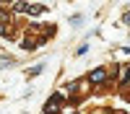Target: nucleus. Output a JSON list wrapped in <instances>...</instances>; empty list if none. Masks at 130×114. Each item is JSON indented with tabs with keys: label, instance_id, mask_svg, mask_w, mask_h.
Returning <instances> with one entry per match:
<instances>
[{
	"label": "nucleus",
	"instance_id": "f257e3e1",
	"mask_svg": "<svg viewBox=\"0 0 130 114\" xmlns=\"http://www.w3.org/2000/svg\"><path fill=\"white\" fill-rule=\"evenodd\" d=\"M104 75H107L104 70H94V73H91V80H94V83H99V80H104Z\"/></svg>",
	"mask_w": 130,
	"mask_h": 114
}]
</instances>
